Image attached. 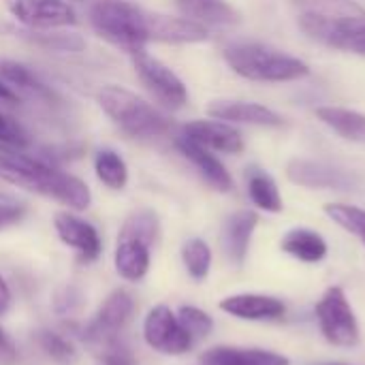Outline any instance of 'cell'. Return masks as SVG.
<instances>
[{"label": "cell", "mask_w": 365, "mask_h": 365, "mask_svg": "<svg viewBox=\"0 0 365 365\" xmlns=\"http://www.w3.org/2000/svg\"><path fill=\"white\" fill-rule=\"evenodd\" d=\"M287 175L293 184L312 190H351L357 186V178L338 167L295 158L287 167Z\"/></svg>", "instance_id": "cell-11"}, {"label": "cell", "mask_w": 365, "mask_h": 365, "mask_svg": "<svg viewBox=\"0 0 365 365\" xmlns=\"http://www.w3.org/2000/svg\"><path fill=\"white\" fill-rule=\"evenodd\" d=\"M317 118L346 141L365 143V115L344 107H319Z\"/></svg>", "instance_id": "cell-25"}, {"label": "cell", "mask_w": 365, "mask_h": 365, "mask_svg": "<svg viewBox=\"0 0 365 365\" xmlns=\"http://www.w3.org/2000/svg\"><path fill=\"white\" fill-rule=\"evenodd\" d=\"M92 30L130 56L150 43V11L128 0H77Z\"/></svg>", "instance_id": "cell-2"}, {"label": "cell", "mask_w": 365, "mask_h": 365, "mask_svg": "<svg viewBox=\"0 0 365 365\" xmlns=\"http://www.w3.org/2000/svg\"><path fill=\"white\" fill-rule=\"evenodd\" d=\"M257 225H259V216L250 210L235 212L227 218L225 231H222V242H225L227 257L235 265H244Z\"/></svg>", "instance_id": "cell-19"}, {"label": "cell", "mask_w": 365, "mask_h": 365, "mask_svg": "<svg viewBox=\"0 0 365 365\" xmlns=\"http://www.w3.org/2000/svg\"><path fill=\"white\" fill-rule=\"evenodd\" d=\"M0 79L6 86L15 88L24 94L36 98V101H43V103H56L58 101L56 92L47 83H43L28 66H24L19 62L0 60Z\"/></svg>", "instance_id": "cell-22"}, {"label": "cell", "mask_w": 365, "mask_h": 365, "mask_svg": "<svg viewBox=\"0 0 365 365\" xmlns=\"http://www.w3.org/2000/svg\"><path fill=\"white\" fill-rule=\"evenodd\" d=\"M182 261L190 278L201 282L210 276V269H212V248L207 246V242L192 237L182 248Z\"/></svg>", "instance_id": "cell-28"}, {"label": "cell", "mask_w": 365, "mask_h": 365, "mask_svg": "<svg viewBox=\"0 0 365 365\" xmlns=\"http://www.w3.org/2000/svg\"><path fill=\"white\" fill-rule=\"evenodd\" d=\"M101 357V361L105 365H137L135 361V355L130 353L128 344L118 336V338H111L103 344H98L94 349Z\"/></svg>", "instance_id": "cell-34"}, {"label": "cell", "mask_w": 365, "mask_h": 365, "mask_svg": "<svg viewBox=\"0 0 365 365\" xmlns=\"http://www.w3.org/2000/svg\"><path fill=\"white\" fill-rule=\"evenodd\" d=\"M143 340L163 355H184L192 346V336L182 327L178 314L167 306H156L143 321Z\"/></svg>", "instance_id": "cell-7"}, {"label": "cell", "mask_w": 365, "mask_h": 365, "mask_svg": "<svg viewBox=\"0 0 365 365\" xmlns=\"http://www.w3.org/2000/svg\"><path fill=\"white\" fill-rule=\"evenodd\" d=\"M135 312V302L130 297V293L118 289L113 291L105 304L98 308V312L92 317V321L86 325L83 329V340L90 346H98L111 338H118L120 331L128 325L130 317Z\"/></svg>", "instance_id": "cell-9"}, {"label": "cell", "mask_w": 365, "mask_h": 365, "mask_svg": "<svg viewBox=\"0 0 365 365\" xmlns=\"http://www.w3.org/2000/svg\"><path fill=\"white\" fill-rule=\"evenodd\" d=\"M53 227H56V233H58L60 242L66 244L68 248H73L79 255L81 261L92 263V261L98 259L103 244H101L98 231L90 222H86L83 218H79L75 214L60 212L53 218Z\"/></svg>", "instance_id": "cell-12"}, {"label": "cell", "mask_w": 365, "mask_h": 365, "mask_svg": "<svg viewBox=\"0 0 365 365\" xmlns=\"http://www.w3.org/2000/svg\"><path fill=\"white\" fill-rule=\"evenodd\" d=\"M178 321L192 338H203L214 329V319L195 306H182L178 312Z\"/></svg>", "instance_id": "cell-32"}, {"label": "cell", "mask_w": 365, "mask_h": 365, "mask_svg": "<svg viewBox=\"0 0 365 365\" xmlns=\"http://www.w3.org/2000/svg\"><path fill=\"white\" fill-rule=\"evenodd\" d=\"M30 38L38 45H45L56 51H81L83 41L77 34H49V32H32Z\"/></svg>", "instance_id": "cell-35"}, {"label": "cell", "mask_w": 365, "mask_h": 365, "mask_svg": "<svg viewBox=\"0 0 365 365\" xmlns=\"http://www.w3.org/2000/svg\"><path fill=\"white\" fill-rule=\"evenodd\" d=\"M299 28L312 41L327 45L331 49H342L365 56V19L351 21H327L308 15H299Z\"/></svg>", "instance_id": "cell-8"}, {"label": "cell", "mask_w": 365, "mask_h": 365, "mask_svg": "<svg viewBox=\"0 0 365 365\" xmlns=\"http://www.w3.org/2000/svg\"><path fill=\"white\" fill-rule=\"evenodd\" d=\"M101 109L111 118V122L135 139H154L169 133L171 122L156 107L145 103L135 92L120 86H105L96 92Z\"/></svg>", "instance_id": "cell-3"}, {"label": "cell", "mask_w": 365, "mask_h": 365, "mask_svg": "<svg viewBox=\"0 0 365 365\" xmlns=\"http://www.w3.org/2000/svg\"><path fill=\"white\" fill-rule=\"evenodd\" d=\"M227 64L250 81H295L310 73V66L293 56L259 43H237L225 49Z\"/></svg>", "instance_id": "cell-4"}, {"label": "cell", "mask_w": 365, "mask_h": 365, "mask_svg": "<svg viewBox=\"0 0 365 365\" xmlns=\"http://www.w3.org/2000/svg\"><path fill=\"white\" fill-rule=\"evenodd\" d=\"M17 361V351L4 329L0 327V365H13Z\"/></svg>", "instance_id": "cell-37"}, {"label": "cell", "mask_w": 365, "mask_h": 365, "mask_svg": "<svg viewBox=\"0 0 365 365\" xmlns=\"http://www.w3.org/2000/svg\"><path fill=\"white\" fill-rule=\"evenodd\" d=\"M329 365H346V364H329Z\"/></svg>", "instance_id": "cell-40"}, {"label": "cell", "mask_w": 365, "mask_h": 365, "mask_svg": "<svg viewBox=\"0 0 365 365\" xmlns=\"http://www.w3.org/2000/svg\"><path fill=\"white\" fill-rule=\"evenodd\" d=\"M175 148L180 150V154L192 163V167L201 173V178L212 186L216 188L218 192H229L233 188V180H231V173L227 171V167L212 154V150L195 143L192 139L180 135L175 139Z\"/></svg>", "instance_id": "cell-15"}, {"label": "cell", "mask_w": 365, "mask_h": 365, "mask_svg": "<svg viewBox=\"0 0 365 365\" xmlns=\"http://www.w3.org/2000/svg\"><path fill=\"white\" fill-rule=\"evenodd\" d=\"M299 15L327 19V21H351L365 19V9L355 0H293Z\"/></svg>", "instance_id": "cell-23"}, {"label": "cell", "mask_w": 365, "mask_h": 365, "mask_svg": "<svg viewBox=\"0 0 365 365\" xmlns=\"http://www.w3.org/2000/svg\"><path fill=\"white\" fill-rule=\"evenodd\" d=\"M11 15L32 30L64 28L77 21V11L66 0H6Z\"/></svg>", "instance_id": "cell-10"}, {"label": "cell", "mask_w": 365, "mask_h": 365, "mask_svg": "<svg viewBox=\"0 0 365 365\" xmlns=\"http://www.w3.org/2000/svg\"><path fill=\"white\" fill-rule=\"evenodd\" d=\"M248 195L252 199V203L259 210L278 214L282 212V197L280 190L276 186V182L272 180V175H267L261 169H250L248 171Z\"/></svg>", "instance_id": "cell-26"}, {"label": "cell", "mask_w": 365, "mask_h": 365, "mask_svg": "<svg viewBox=\"0 0 365 365\" xmlns=\"http://www.w3.org/2000/svg\"><path fill=\"white\" fill-rule=\"evenodd\" d=\"M9 308H11V289L4 282V278L0 276V317L6 314Z\"/></svg>", "instance_id": "cell-38"}, {"label": "cell", "mask_w": 365, "mask_h": 365, "mask_svg": "<svg viewBox=\"0 0 365 365\" xmlns=\"http://www.w3.org/2000/svg\"><path fill=\"white\" fill-rule=\"evenodd\" d=\"M122 229L137 235V237H141V240H145L152 246L154 240L158 237V218H156L154 212L141 210V212H135L133 216H128Z\"/></svg>", "instance_id": "cell-33"}, {"label": "cell", "mask_w": 365, "mask_h": 365, "mask_svg": "<svg viewBox=\"0 0 365 365\" xmlns=\"http://www.w3.org/2000/svg\"><path fill=\"white\" fill-rule=\"evenodd\" d=\"M17 98H19L17 92L0 79V101L2 103H17Z\"/></svg>", "instance_id": "cell-39"}, {"label": "cell", "mask_w": 365, "mask_h": 365, "mask_svg": "<svg viewBox=\"0 0 365 365\" xmlns=\"http://www.w3.org/2000/svg\"><path fill=\"white\" fill-rule=\"evenodd\" d=\"M207 113L220 122H235V124H252V126H267L280 128L284 126V118L259 103H244V101H216L207 107Z\"/></svg>", "instance_id": "cell-14"}, {"label": "cell", "mask_w": 365, "mask_h": 365, "mask_svg": "<svg viewBox=\"0 0 365 365\" xmlns=\"http://www.w3.org/2000/svg\"><path fill=\"white\" fill-rule=\"evenodd\" d=\"M135 73L148 92L167 109H182L188 101V90L184 81L160 60L152 58L145 49L133 53Z\"/></svg>", "instance_id": "cell-6"}, {"label": "cell", "mask_w": 365, "mask_h": 365, "mask_svg": "<svg viewBox=\"0 0 365 365\" xmlns=\"http://www.w3.org/2000/svg\"><path fill=\"white\" fill-rule=\"evenodd\" d=\"M314 312H317L319 329L329 344L340 349H353L359 344L361 340L359 323L344 289L329 287L319 299Z\"/></svg>", "instance_id": "cell-5"}, {"label": "cell", "mask_w": 365, "mask_h": 365, "mask_svg": "<svg viewBox=\"0 0 365 365\" xmlns=\"http://www.w3.org/2000/svg\"><path fill=\"white\" fill-rule=\"evenodd\" d=\"M280 246L287 255L304 263H321L327 257V242L312 229H291Z\"/></svg>", "instance_id": "cell-24"}, {"label": "cell", "mask_w": 365, "mask_h": 365, "mask_svg": "<svg viewBox=\"0 0 365 365\" xmlns=\"http://www.w3.org/2000/svg\"><path fill=\"white\" fill-rule=\"evenodd\" d=\"M30 145V137L24 130V126L0 113V152H24Z\"/></svg>", "instance_id": "cell-31"}, {"label": "cell", "mask_w": 365, "mask_h": 365, "mask_svg": "<svg viewBox=\"0 0 365 365\" xmlns=\"http://www.w3.org/2000/svg\"><path fill=\"white\" fill-rule=\"evenodd\" d=\"M0 180L77 212L88 210L92 203V192L86 182L24 152H0Z\"/></svg>", "instance_id": "cell-1"}, {"label": "cell", "mask_w": 365, "mask_h": 365, "mask_svg": "<svg viewBox=\"0 0 365 365\" xmlns=\"http://www.w3.org/2000/svg\"><path fill=\"white\" fill-rule=\"evenodd\" d=\"M325 214L336 225H340L344 231L353 233L365 248V210L355 207V205H346V203H327Z\"/></svg>", "instance_id": "cell-29"}, {"label": "cell", "mask_w": 365, "mask_h": 365, "mask_svg": "<svg viewBox=\"0 0 365 365\" xmlns=\"http://www.w3.org/2000/svg\"><path fill=\"white\" fill-rule=\"evenodd\" d=\"M182 135L192 139L195 143L225 152V154H240L244 150V137L237 128H233L229 122H216V120H195L188 122L182 128Z\"/></svg>", "instance_id": "cell-13"}, {"label": "cell", "mask_w": 365, "mask_h": 365, "mask_svg": "<svg viewBox=\"0 0 365 365\" xmlns=\"http://www.w3.org/2000/svg\"><path fill=\"white\" fill-rule=\"evenodd\" d=\"M201 365H291V359L263 349L216 346L201 355Z\"/></svg>", "instance_id": "cell-21"}, {"label": "cell", "mask_w": 365, "mask_h": 365, "mask_svg": "<svg viewBox=\"0 0 365 365\" xmlns=\"http://www.w3.org/2000/svg\"><path fill=\"white\" fill-rule=\"evenodd\" d=\"M180 13L201 26H235L242 15L227 0H175Z\"/></svg>", "instance_id": "cell-20"}, {"label": "cell", "mask_w": 365, "mask_h": 365, "mask_svg": "<svg viewBox=\"0 0 365 365\" xmlns=\"http://www.w3.org/2000/svg\"><path fill=\"white\" fill-rule=\"evenodd\" d=\"M21 216H24V207L21 205L0 203V229L15 225L17 220H21Z\"/></svg>", "instance_id": "cell-36"}, {"label": "cell", "mask_w": 365, "mask_h": 365, "mask_svg": "<svg viewBox=\"0 0 365 365\" xmlns=\"http://www.w3.org/2000/svg\"><path fill=\"white\" fill-rule=\"evenodd\" d=\"M113 263L120 278L128 282L143 280L150 272V244L122 229L115 244Z\"/></svg>", "instance_id": "cell-16"}, {"label": "cell", "mask_w": 365, "mask_h": 365, "mask_svg": "<svg viewBox=\"0 0 365 365\" xmlns=\"http://www.w3.org/2000/svg\"><path fill=\"white\" fill-rule=\"evenodd\" d=\"M220 310L242 321H276L284 317L287 306L282 299L272 295L240 293V295L225 297L220 302Z\"/></svg>", "instance_id": "cell-17"}, {"label": "cell", "mask_w": 365, "mask_h": 365, "mask_svg": "<svg viewBox=\"0 0 365 365\" xmlns=\"http://www.w3.org/2000/svg\"><path fill=\"white\" fill-rule=\"evenodd\" d=\"M210 32L205 26L190 21L186 17H171L160 13H150V41L163 43H201L207 41Z\"/></svg>", "instance_id": "cell-18"}, {"label": "cell", "mask_w": 365, "mask_h": 365, "mask_svg": "<svg viewBox=\"0 0 365 365\" xmlns=\"http://www.w3.org/2000/svg\"><path fill=\"white\" fill-rule=\"evenodd\" d=\"M94 171L96 178L111 190H122L128 182V167L113 150H101L94 156Z\"/></svg>", "instance_id": "cell-27"}, {"label": "cell", "mask_w": 365, "mask_h": 365, "mask_svg": "<svg viewBox=\"0 0 365 365\" xmlns=\"http://www.w3.org/2000/svg\"><path fill=\"white\" fill-rule=\"evenodd\" d=\"M36 340H38L41 349L45 351V355L49 359H53L56 364L71 365L77 361V351L64 336L53 334V331H38Z\"/></svg>", "instance_id": "cell-30"}]
</instances>
